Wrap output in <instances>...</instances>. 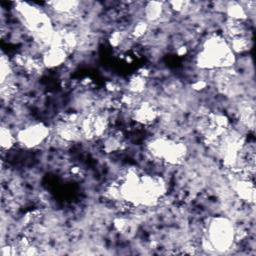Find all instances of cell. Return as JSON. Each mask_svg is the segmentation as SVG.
Returning <instances> with one entry per match:
<instances>
[{"mask_svg":"<svg viewBox=\"0 0 256 256\" xmlns=\"http://www.w3.org/2000/svg\"><path fill=\"white\" fill-rule=\"evenodd\" d=\"M17 145L23 149H35L47 144L51 128L43 122L31 121L15 132Z\"/></svg>","mask_w":256,"mask_h":256,"instance_id":"obj_1","label":"cell"}]
</instances>
